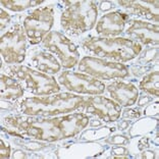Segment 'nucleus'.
Returning <instances> with one entry per match:
<instances>
[{
    "label": "nucleus",
    "mask_w": 159,
    "mask_h": 159,
    "mask_svg": "<svg viewBox=\"0 0 159 159\" xmlns=\"http://www.w3.org/2000/svg\"><path fill=\"white\" fill-rule=\"evenodd\" d=\"M88 97L74 93H55L45 96L26 97L17 102V111L23 115L53 117L68 114L86 106Z\"/></svg>",
    "instance_id": "nucleus-1"
},
{
    "label": "nucleus",
    "mask_w": 159,
    "mask_h": 159,
    "mask_svg": "<svg viewBox=\"0 0 159 159\" xmlns=\"http://www.w3.org/2000/svg\"><path fill=\"white\" fill-rule=\"evenodd\" d=\"M5 124L16 129V132H8L11 135L48 142H55L63 139L59 117L56 116L44 117L32 115H10L5 117Z\"/></svg>",
    "instance_id": "nucleus-2"
},
{
    "label": "nucleus",
    "mask_w": 159,
    "mask_h": 159,
    "mask_svg": "<svg viewBox=\"0 0 159 159\" xmlns=\"http://www.w3.org/2000/svg\"><path fill=\"white\" fill-rule=\"evenodd\" d=\"M82 46L92 54L91 56L113 59L121 63L136 58L143 50L138 42L122 37H88L82 42Z\"/></svg>",
    "instance_id": "nucleus-3"
},
{
    "label": "nucleus",
    "mask_w": 159,
    "mask_h": 159,
    "mask_svg": "<svg viewBox=\"0 0 159 159\" xmlns=\"http://www.w3.org/2000/svg\"><path fill=\"white\" fill-rule=\"evenodd\" d=\"M66 8L61 13L60 24L66 33L80 35L95 27L98 5L94 1H64Z\"/></svg>",
    "instance_id": "nucleus-4"
},
{
    "label": "nucleus",
    "mask_w": 159,
    "mask_h": 159,
    "mask_svg": "<svg viewBox=\"0 0 159 159\" xmlns=\"http://www.w3.org/2000/svg\"><path fill=\"white\" fill-rule=\"evenodd\" d=\"M7 70V75L16 78L25 89L36 96H45L60 92V85L51 75L21 64L10 66Z\"/></svg>",
    "instance_id": "nucleus-5"
},
{
    "label": "nucleus",
    "mask_w": 159,
    "mask_h": 159,
    "mask_svg": "<svg viewBox=\"0 0 159 159\" xmlns=\"http://www.w3.org/2000/svg\"><path fill=\"white\" fill-rule=\"evenodd\" d=\"M79 71L97 80H118L129 77V68L124 63L96 56H84L79 61Z\"/></svg>",
    "instance_id": "nucleus-6"
},
{
    "label": "nucleus",
    "mask_w": 159,
    "mask_h": 159,
    "mask_svg": "<svg viewBox=\"0 0 159 159\" xmlns=\"http://www.w3.org/2000/svg\"><path fill=\"white\" fill-rule=\"evenodd\" d=\"M42 46L58 58L62 67L68 70L79 64L81 53L78 46L60 32H50L43 40Z\"/></svg>",
    "instance_id": "nucleus-7"
},
{
    "label": "nucleus",
    "mask_w": 159,
    "mask_h": 159,
    "mask_svg": "<svg viewBox=\"0 0 159 159\" xmlns=\"http://www.w3.org/2000/svg\"><path fill=\"white\" fill-rule=\"evenodd\" d=\"M54 19L55 10L53 5L37 8L25 17L23 27L29 42L32 45L43 42L53 27Z\"/></svg>",
    "instance_id": "nucleus-8"
},
{
    "label": "nucleus",
    "mask_w": 159,
    "mask_h": 159,
    "mask_svg": "<svg viewBox=\"0 0 159 159\" xmlns=\"http://www.w3.org/2000/svg\"><path fill=\"white\" fill-rule=\"evenodd\" d=\"M27 35L24 27L16 24L2 35L0 39V51L5 63L20 64L26 58Z\"/></svg>",
    "instance_id": "nucleus-9"
},
{
    "label": "nucleus",
    "mask_w": 159,
    "mask_h": 159,
    "mask_svg": "<svg viewBox=\"0 0 159 159\" xmlns=\"http://www.w3.org/2000/svg\"><path fill=\"white\" fill-rule=\"evenodd\" d=\"M57 82L67 91L79 94V95H101L106 89L105 84L100 80H97L81 71H62L57 79Z\"/></svg>",
    "instance_id": "nucleus-10"
},
{
    "label": "nucleus",
    "mask_w": 159,
    "mask_h": 159,
    "mask_svg": "<svg viewBox=\"0 0 159 159\" xmlns=\"http://www.w3.org/2000/svg\"><path fill=\"white\" fill-rule=\"evenodd\" d=\"M85 108L88 113L97 115L105 122L116 121L121 115V106L112 99L102 96V94L89 96Z\"/></svg>",
    "instance_id": "nucleus-11"
},
{
    "label": "nucleus",
    "mask_w": 159,
    "mask_h": 159,
    "mask_svg": "<svg viewBox=\"0 0 159 159\" xmlns=\"http://www.w3.org/2000/svg\"><path fill=\"white\" fill-rule=\"evenodd\" d=\"M125 34L141 45H158L159 28L158 24L149 23L142 20H129Z\"/></svg>",
    "instance_id": "nucleus-12"
},
{
    "label": "nucleus",
    "mask_w": 159,
    "mask_h": 159,
    "mask_svg": "<svg viewBox=\"0 0 159 159\" xmlns=\"http://www.w3.org/2000/svg\"><path fill=\"white\" fill-rule=\"evenodd\" d=\"M129 20L128 13L120 10L107 12L100 17L96 25V33L99 37L111 38L116 37L124 32L125 25Z\"/></svg>",
    "instance_id": "nucleus-13"
},
{
    "label": "nucleus",
    "mask_w": 159,
    "mask_h": 159,
    "mask_svg": "<svg viewBox=\"0 0 159 159\" xmlns=\"http://www.w3.org/2000/svg\"><path fill=\"white\" fill-rule=\"evenodd\" d=\"M107 92L111 99L124 107L133 106L139 99V89L132 84L122 81H114L107 87Z\"/></svg>",
    "instance_id": "nucleus-14"
},
{
    "label": "nucleus",
    "mask_w": 159,
    "mask_h": 159,
    "mask_svg": "<svg viewBox=\"0 0 159 159\" xmlns=\"http://www.w3.org/2000/svg\"><path fill=\"white\" fill-rule=\"evenodd\" d=\"M118 4L126 10V13L135 14L142 16L144 19L153 20L155 24L158 23V1H141V0H121Z\"/></svg>",
    "instance_id": "nucleus-15"
},
{
    "label": "nucleus",
    "mask_w": 159,
    "mask_h": 159,
    "mask_svg": "<svg viewBox=\"0 0 159 159\" xmlns=\"http://www.w3.org/2000/svg\"><path fill=\"white\" fill-rule=\"evenodd\" d=\"M90 121L89 116L83 112H71L59 116L60 128L63 139L73 138L82 132Z\"/></svg>",
    "instance_id": "nucleus-16"
},
{
    "label": "nucleus",
    "mask_w": 159,
    "mask_h": 159,
    "mask_svg": "<svg viewBox=\"0 0 159 159\" xmlns=\"http://www.w3.org/2000/svg\"><path fill=\"white\" fill-rule=\"evenodd\" d=\"M30 63L35 70L48 75L58 74L62 67L55 55L44 50H34L32 52Z\"/></svg>",
    "instance_id": "nucleus-17"
},
{
    "label": "nucleus",
    "mask_w": 159,
    "mask_h": 159,
    "mask_svg": "<svg viewBox=\"0 0 159 159\" xmlns=\"http://www.w3.org/2000/svg\"><path fill=\"white\" fill-rule=\"evenodd\" d=\"M0 87H1V99L8 101H16L24 96V87L12 75L1 73L0 78Z\"/></svg>",
    "instance_id": "nucleus-18"
},
{
    "label": "nucleus",
    "mask_w": 159,
    "mask_h": 159,
    "mask_svg": "<svg viewBox=\"0 0 159 159\" xmlns=\"http://www.w3.org/2000/svg\"><path fill=\"white\" fill-rule=\"evenodd\" d=\"M159 73L158 70L151 71L150 74L144 77V79L140 82L139 88L149 95L153 97H158L159 95Z\"/></svg>",
    "instance_id": "nucleus-19"
},
{
    "label": "nucleus",
    "mask_w": 159,
    "mask_h": 159,
    "mask_svg": "<svg viewBox=\"0 0 159 159\" xmlns=\"http://www.w3.org/2000/svg\"><path fill=\"white\" fill-rule=\"evenodd\" d=\"M43 3L42 0H2L1 5L11 11H24L30 7L38 6Z\"/></svg>",
    "instance_id": "nucleus-20"
},
{
    "label": "nucleus",
    "mask_w": 159,
    "mask_h": 159,
    "mask_svg": "<svg viewBox=\"0 0 159 159\" xmlns=\"http://www.w3.org/2000/svg\"><path fill=\"white\" fill-rule=\"evenodd\" d=\"M157 54H158V48H157V47L148 49L143 53V55H141L139 57L138 63L142 64V66H144L145 64L152 62V61L154 60V58H157Z\"/></svg>",
    "instance_id": "nucleus-21"
},
{
    "label": "nucleus",
    "mask_w": 159,
    "mask_h": 159,
    "mask_svg": "<svg viewBox=\"0 0 159 159\" xmlns=\"http://www.w3.org/2000/svg\"><path fill=\"white\" fill-rule=\"evenodd\" d=\"M10 16L6 11L3 10V8L0 9V30L3 31L8 26L10 23Z\"/></svg>",
    "instance_id": "nucleus-22"
},
{
    "label": "nucleus",
    "mask_w": 159,
    "mask_h": 159,
    "mask_svg": "<svg viewBox=\"0 0 159 159\" xmlns=\"http://www.w3.org/2000/svg\"><path fill=\"white\" fill-rule=\"evenodd\" d=\"M0 157L2 159L10 157V146L3 142V140L0 141Z\"/></svg>",
    "instance_id": "nucleus-23"
}]
</instances>
